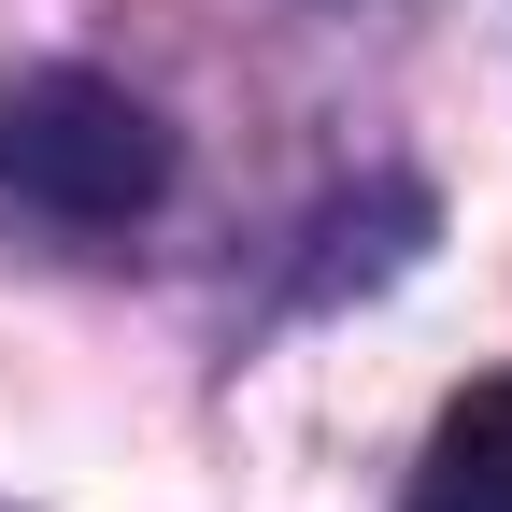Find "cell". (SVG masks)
<instances>
[{
	"mask_svg": "<svg viewBox=\"0 0 512 512\" xmlns=\"http://www.w3.org/2000/svg\"><path fill=\"white\" fill-rule=\"evenodd\" d=\"M157 185H171V128L128 86H100V72L0 86V200H29L57 228H128V214H157Z\"/></svg>",
	"mask_w": 512,
	"mask_h": 512,
	"instance_id": "cell-1",
	"label": "cell"
},
{
	"mask_svg": "<svg viewBox=\"0 0 512 512\" xmlns=\"http://www.w3.org/2000/svg\"><path fill=\"white\" fill-rule=\"evenodd\" d=\"M413 512H512V384L441 399L427 456H413Z\"/></svg>",
	"mask_w": 512,
	"mask_h": 512,
	"instance_id": "cell-2",
	"label": "cell"
}]
</instances>
